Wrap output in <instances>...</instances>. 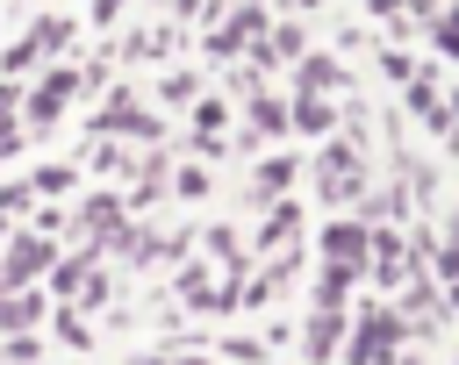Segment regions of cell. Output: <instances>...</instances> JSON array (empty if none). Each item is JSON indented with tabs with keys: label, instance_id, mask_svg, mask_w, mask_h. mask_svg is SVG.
I'll list each match as a JSON object with an SVG mask.
<instances>
[{
	"label": "cell",
	"instance_id": "1",
	"mask_svg": "<svg viewBox=\"0 0 459 365\" xmlns=\"http://www.w3.org/2000/svg\"><path fill=\"white\" fill-rule=\"evenodd\" d=\"M359 243H366L359 229H330V265H351V258H359Z\"/></svg>",
	"mask_w": 459,
	"mask_h": 365
},
{
	"label": "cell",
	"instance_id": "2",
	"mask_svg": "<svg viewBox=\"0 0 459 365\" xmlns=\"http://www.w3.org/2000/svg\"><path fill=\"white\" fill-rule=\"evenodd\" d=\"M43 258H50V250H43L36 236H29V243L14 250V265H7V272H14V279H29V272H43Z\"/></svg>",
	"mask_w": 459,
	"mask_h": 365
}]
</instances>
